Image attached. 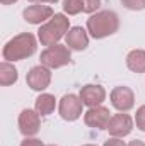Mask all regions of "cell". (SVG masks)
Here are the masks:
<instances>
[{"instance_id":"obj_19","label":"cell","mask_w":145,"mask_h":146,"mask_svg":"<svg viewBox=\"0 0 145 146\" xmlns=\"http://www.w3.org/2000/svg\"><path fill=\"white\" fill-rule=\"evenodd\" d=\"M133 119H135V126H137L142 133H145V104L137 109V114H135Z\"/></svg>"},{"instance_id":"obj_21","label":"cell","mask_w":145,"mask_h":146,"mask_svg":"<svg viewBox=\"0 0 145 146\" xmlns=\"http://www.w3.org/2000/svg\"><path fill=\"white\" fill-rule=\"evenodd\" d=\"M21 146H46V145H43V141L38 139V138H24L21 141Z\"/></svg>"},{"instance_id":"obj_1","label":"cell","mask_w":145,"mask_h":146,"mask_svg":"<svg viewBox=\"0 0 145 146\" xmlns=\"http://www.w3.org/2000/svg\"><path fill=\"white\" fill-rule=\"evenodd\" d=\"M38 49V39L31 33H21L12 39H9L2 49V56L5 61L15 63L31 58Z\"/></svg>"},{"instance_id":"obj_6","label":"cell","mask_w":145,"mask_h":146,"mask_svg":"<svg viewBox=\"0 0 145 146\" xmlns=\"http://www.w3.org/2000/svg\"><path fill=\"white\" fill-rule=\"evenodd\" d=\"M109 100L118 112H130L135 107V92L126 85H118L111 90Z\"/></svg>"},{"instance_id":"obj_14","label":"cell","mask_w":145,"mask_h":146,"mask_svg":"<svg viewBox=\"0 0 145 146\" xmlns=\"http://www.w3.org/2000/svg\"><path fill=\"white\" fill-rule=\"evenodd\" d=\"M55 107H56V99L51 94H41V95H38V99L34 100V110L41 117H46V115L53 114Z\"/></svg>"},{"instance_id":"obj_8","label":"cell","mask_w":145,"mask_h":146,"mask_svg":"<svg viewBox=\"0 0 145 146\" xmlns=\"http://www.w3.org/2000/svg\"><path fill=\"white\" fill-rule=\"evenodd\" d=\"M26 83L34 92H44L51 83V70L44 65L33 66L26 75Z\"/></svg>"},{"instance_id":"obj_7","label":"cell","mask_w":145,"mask_h":146,"mask_svg":"<svg viewBox=\"0 0 145 146\" xmlns=\"http://www.w3.org/2000/svg\"><path fill=\"white\" fill-rule=\"evenodd\" d=\"M17 126H19V131L24 138H34L41 129V115L34 109L21 110L19 119H17Z\"/></svg>"},{"instance_id":"obj_23","label":"cell","mask_w":145,"mask_h":146,"mask_svg":"<svg viewBox=\"0 0 145 146\" xmlns=\"http://www.w3.org/2000/svg\"><path fill=\"white\" fill-rule=\"evenodd\" d=\"M31 3H56L58 0H28Z\"/></svg>"},{"instance_id":"obj_10","label":"cell","mask_w":145,"mask_h":146,"mask_svg":"<svg viewBox=\"0 0 145 146\" xmlns=\"http://www.w3.org/2000/svg\"><path fill=\"white\" fill-rule=\"evenodd\" d=\"M53 15H55L53 9L50 5H43V3H33V5L26 7L24 12H22L24 21L29 22V24H33V26H43Z\"/></svg>"},{"instance_id":"obj_2","label":"cell","mask_w":145,"mask_h":146,"mask_svg":"<svg viewBox=\"0 0 145 146\" xmlns=\"http://www.w3.org/2000/svg\"><path fill=\"white\" fill-rule=\"evenodd\" d=\"M119 29V17L114 10H99L87 19V33L94 39H104L116 34Z\"/></svg>"},{"instance_id":"obj_17","label":"cell","mask_w":145,"mask_h":146,"mask_svg":"<svg viewBox=\"0 0 145 146\" xmlns=\"http://www.w3.org/2000/svg\"><path fill=\"white\" fill-rule=\"evenodd\" d=\"M63 12L67 15H77L84 10L82 7V0H63Z\"/></svg>"},{"instance_id":"obj_16","label":"cell","mask_w":145,"mask_h":146,"mask_svg":"<svg viewBox=\"0 0 145 146\" xmlns=\"http://www.w3.org/2000/svg\"><path fill=\"white\" fill-rule=\"evenodd\" d=\"M17 80H19V72L14 66V63L2 61L0 63V85L9 87V85H14Z\"/></svg>"},{"instance_id":"obj_12","label":"cell","mask_w":145,"mask_h":146,"mask_svg":"<svg viewBox=\"0 0 145 146\" xmlns=\"http://www.w3.org/2000/svg\"><path fill=\"white\" fill-rule=\"evenodd\" d=\"M79 97L85 107H97L103 106V102L106 100V90L97 83H89L80 88Z\"/></svg>"},{"instance_id":"obj_3","label":"cell","mask_w":145,"mask_h":146,"mask_svg":"<svg viewBox=\"0 0 145 146\" xmlns=\"http://www.w3.org/2000/svg\"><path fill=\"white\" fill-rule=\"evenodd\" d=\"M68 31H70V19L67 17V14H55L48 22L39 26L38 41L48 48V46L58 44L60 39L67 36Z\"/></svg>"},{"instance_id":"obj_5","label":"cell","mask_w":145,"mask_h":146,"mask_svg":"<svg viewBox=\"0 0 145 146\" xmlns=\"http://www.w3.org/2000/svg\"><path fill=\"white\" fill-rule=\"evenodd\" d=\"M58 114L63 121H68V122L80 119V115L84 114V104L80 97L75 94H65L58 102Z\"/></svg>"},{"instance_id":"obj_15","label":"cell","mask_w":145,"mask_h":146,"mask_svg":"<svg viewBox=\"0 0 145 146\" xmlns=\"http://www.w3.org/2000/svg\"><path fill=\"white\" fill-rule=\"evenodd\" d=\"M126 66L133 73H145V49H132L126 54Z\"/></svg>"},{"instance_id":"obj_24","label":"cell","mask_w":145,"mask_h":146,"mask_svg":"<svg viewBox=\"0 0 145 146\" xmlns=\"http://www.w3.org/2000/svg\"><path fill=\"white\" fill-rule=\"evenodd\" d=\"M128 146H145L144 141H140V139H133V141H130Z\"/></svg>"},{"instance_id":"obj_25","label":"cell","mask_w":145,"mask_h":146,"mask_svg":"<svg viewBox=\"0 0 145 146\" xmlns=\"http://www.w3.org/2000/svg\"><path fill=\"white\" fill-rule=\"evenodd\" d=\"M0 2H2L3 5H12V3H15L17 0H0Z\"/></svg>"},{"instance_id":"obj_22","label":"cell","mask_w":145,"mask_h":146,"mask_svg":"<svg viewBox=\"0 0 145 146\" xmlns=\"http://www.w3.org/2000/svg\"><path fill=\"white\" fill-rule=\"evenodd\" d=\"M103 146H128V145L123 141V138H113V136H111Z\"/></svg>"},{"instance_id":"obj_26","label":"cell","mask_w":145,"mask_h":146,"mask_svg":"<svg viewBox=\"0 0 145 146\" xmlns=\"http://www.w3.org/2000/svg\"><path fill=\"white\" fill-rule=\"evenodd\" d=\"M82 146H97V145H91V143H89V145H82Z\"/></svg>"},{"instance_id":"obj_11","label":"cell","mask_w":145,"mask_h":146,"mask_svg":"<svg viewBox=\"0 0 145 146\" xmlns=\"http://www.w3.org/2000/svg\"><path fill=\"white\" fill-rule=\"evenodd\" d=\"M111 112L104 106H97V107H89L87 112L84 114V122L89 127L94 129H108V124L111 121Z\"/></svg>"},{"instance_id":"obj_9","label":"cell","mask_w":145,"mask_h":146,"mask_svg":"<svg viewBox=\"0 0 145 146\" xmlns=\"http://www.w3.org/2000/svg\"><path fill=\"white\" fill-rule=\"evenodd\" d=\"M133 126H135V119L130 114L118 112V114H114L111 117L106 131L109 133V136H113V138H125V136H128L133 131Z\"/></svg>"},{"instance_id":"obj_20","label":"cell","mask_w":145,"mask_h":146,"mask_svg":"<svg viewBox=\"0 0 145 146\" xmlns=\"http://www.w3.org/2000/svg\"><path fill=\"white\" fill-rule=\"evenodd\" d=\"M121 3H123L125 9H128V10H135V12L144 10L145 9V0H121Z\"/></svg>"},{"instance_id":"obj_4","label":"cell","mask_w":145,"mask_h":146,"mask_svg":"<svg viewBox=\"0 0 145 146\" xmlns=\"http://www.w3.org/2000/svg\"><path fill=\"white\" fill-rule=\"evenodd\" d=\"M72 49L67 46V44H53V46H48L44 51H41V65L48 66L50 70H58V68H63L67 65H70L72 61Z\"/></svg>"},{"instance_id":"obj_27","label":"cell","mask_w":145,"mask_h":146,"mask_svg":"<svg viewBox=\"0 0 145 146\" xmlns=\"http://www.w3.org/2000/svg\"><path fill=\"white\" fill-rule=\"evenodd\" d=\"M46 146H58V145H46Z\"/></svg>"},{"instance_id":"obj_18","label":"cell","mask_w":145,"mask_h":146,"mask_svg":"<svg viewBox=\"0 0 145 146\" xmlns=\"http://www.w3.org/2000/svg\"><path fill=\"white\" fill-rule=\"evenodd\" d=\"M101 2H103V0H82V7H84L82 12H85V14H89V15L99 12V9H101Z\"/></svg>"},{"instance_id":"obj_13","label":"cell","mask_w":145,"mask_h":146,"mask_svg":"<svg viewBox=\"0 0 145 146\" xmlns=\"http://www.w3.org/2000/svg\"><path fill=\"white\" fill-rule=\"evenodd\" d=\"M65 44L72 51H84L89 46V33L80 26L70 27V31L65 36Z\"/></svg>"}]
</instances>
